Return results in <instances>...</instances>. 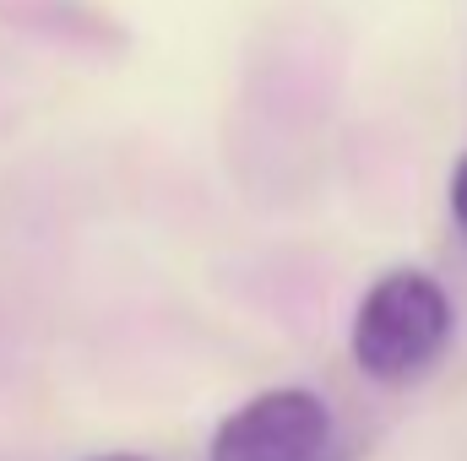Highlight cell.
Returning a JSON list of instances; mask_svg holds the SVG:
<instances>
[{
    "label": "cell",
    "mask_w": 467,
    "mask_h": 461,
    "mask_svg": "<svg viewBox=\"0 0 467 461\" xmlns=\"http://www.w3.org/2000/svg\"><path fill=\"white\" fill-rule=\"evenodd\" d=\"M446 212H451V229L462 233V244H467V152L451 163V179H446Z\"/></svg>",
    "instance_id": "3"
},
{
    "label": "cell",
    "mask_w": 467,
    "mask_h": 461,
    "mask_svg": "<svg viewBox=\"0 0 467 461\" xmlns=\"http://www.w3.org/2000/svg\"><path fill=\"white\" fill-rule=\"evenodd\" d=\"M451 337H457V304L446 282L424 266H391L353 304L348 353L364 380L413 385L446 358Z\"/></svg>",
    "instance_id": "1"
},
{
    "label": "cell",
    "mask_w": 467,
    "mask_h": 461,
    "mask_svg": "<svg viewBox=\"0 0 467 461\" xmlns=\"http://www.w3.org/2000/svg\"><path fill=\"white\" fill-rule=\"evenodd\" d=\"M207 461H337V418L310 385H272L213 429Z\"/></svg>",
    "instance_id": "2"
},
{
    "label": "cell",
    "mask_w": 467,
    "mask_h": 461,
    "mask_svg": "<svg viewBox=\"0 0 467 461\" xmlns=\"http://www.w3.org/2000/svg\"><path fill=\"white\" fill-rule=\"evenodd\" d=\"M88 461H152V456H136V451H104V456H88Z\"/></svg>",
    "instance_id": "4"
}]
</instances>
